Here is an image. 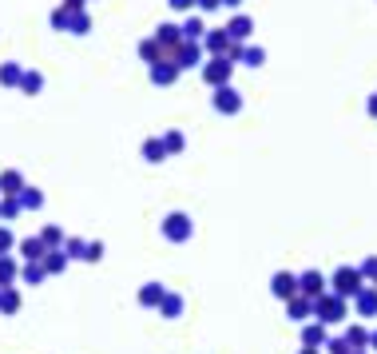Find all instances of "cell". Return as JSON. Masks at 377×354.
Masks as SVG:
<instances>
[{
    "label": "cell",
    "mask_w": 377,
    "mask_h": 354,
    "mask_svg": "<svg viewBox=\"0 0 377 354\" xmlns=\"http://www.w3.org/2000/svg\"><path fill=\"white\" fill-rule=\"evenodd\" d=\"M302 346H310V351H322V346H326V338H330V330H326V326H322V322H302Z\"/></svg>",
    "instance_id": "8fae6325"
},
{
    "label": "cell",
    "mask_w": 377,
    "mask_h": 354,
    "mask_svg": "<svg viewBox=\"0 0 377 354\" xmlns=\"http://www.w3.org/2000/svg\"><path fill=\"white\" fill-rule=\"evenodd\" d=\"M167 4H171L175 12H191L195 8V0H167Z\"/></svg>",
    "instance_id": "ee69618b"
},
{
    "label": "cell",
    "mask_w": 377,
    "mask_h": 354,
    "mask_svg": "<svg viewBox=\"0 0 377 354\" xmlns=\"http://www.w3.org/2000/svg\"><path fill=\"white\" fill-rule=\"evenodd\" d=\"M44 279H48L44 263H20V283H24V287H40Z\"/></svg>",
    "instance_id": "cb8c5ba5"
},
{
    "label": "cell",
    "mask_w": 377,
    "mask_h": 354,
    "mask_svg": "<svg viewBox=\"0 0 377 354\" xmlns=\"http://www.w3.org/2000/svg\"><path fill=\"white\" fill-rule=\"evenodd\" d=\"M16 279H20V259L0 255V290H4V287H12Z\"/></svg>",
    "instance_id": "d4e9b609"
},
{
    "label": "cell",
    "mask_w": 377,
    "mask_h": 354,
    "mask_svg": "<svg viewBox=\"0 0 377 354\" xmlns=\"http://www.w3.org/2000/svg\"><path fill=\"white\" fill-rule=\"evenodd\" d=\"M171 60L179 64V72H191V68H203L206 52H203V44H179L171 52Z\"/></svg>",
    "instance_id": "52a82bcc"
},
{
    "label": "cell",
    "mask_w": 377,
    "mask_h": 354,
    "mask_svg": "<svg viewBox=\"0 0 377 354\" xmlns=\"http://www.w3.org/2000/svg\"><path fill=\"white\" fill-rule=\"evenodd\" d=\"M354 310H358L362 319H377V287L365 283V287L354 295Z\"/></svg>",
    "instance_id": "4fadbf2b"
},
{
    "label": "cell",
    "mask_w": 377,
    "mask_h": 354,
    "mask_svg": "<svg viewBox=\"0 0 377 354\" xmlns=\"http://www.w3.org/2000/svg\"><path fill=\"white\" fill-rule=\"evenodd\" d=\"M298 354H322V351H310V346H302V351Z\"/></svg>",
    "instance_id": "c3c4849f"
},
{
    "label": "cell",
    "mask_w": 377,
    "mask_h": 354,
    "mask_svg": "<svg viewBox=\"0 0 377 354\" xmlns=\"http://www.w3.org/2000/svg\"><path fill=\"white\" fill-rule=\"evenodd\" d=\"M322 351H326V354H354V351H349V342L342 335H338V338H326V346H322Z\"/></svg>",
    "instance_id": "74e56055"
},
{
    "label": "cell",
    "mask_w": 377,
    "mask_h": 354,
    "mask_svg": "<svg viewBox=\"0 0 377 354\" xmlns=\"http://www.w3.org/2000/svg\"><path fill=\"white\" fill-rule=\"evenodd\" d=\"M179 76H183V72H179L175 60H159V64H151V84H155V88H171Z\"/></svg>",
    "instance_id": "7c38bea8"
},
{
    "label": "cell",
    "mask_w": 377,
    "mask_h": 354,
    "mask_svg": "<svg viewBox=\"0 0 377 354\" xmlns=\"http://www.w3.org/2000/svg\"><path fill=\"white\" fill-rule=\"evenodd\" d=\"M64 239H68V231H64L60 223H48V227H40V243H44L48 251H60V247H64Z\"/></svg>",
    "instance_id": "603a6c76"
},
{
    "label": "cell",
    "mask_w": 377,
    "mask_h": 354,
    "mask_svg": "<svg viewBox=\"0 0 377 354\" xmlns=\"http://www.w3.org/2000/svg\"><path fill=\"white\" fill-rule=\"evenodd\" d=\"M16 243H20V239L12 235V227H8V223H0V255H12V251H16Z\"/></svg>",
    "instance_id": "8d00e7d4"
},
{
    "label": "cell",
    "mask_w": 377,
    "mask_h": 354,
    "mask_svg": "<svg viewBox=\"0 0 377 354\" xmlns=\"http://www.w3.org/2000/svg\"><path fill=\"white\" fill-rule=\"evenodd\" d=\"M159 231H163L167 243H187L191 235H195V219H191L187 211H171V215H163Z\"/></svg>",
    "instance_id": "3957f363"
},
{
    "label": "cell",
    "mask_w": 377,
    "mask_h": 354,
    "mask_svg": "<svg viewBox=\"0 0 377 354\" xmlns=\"http://www.w3.org/2000/svg\"><path fill=\"white\" fill-rule=\"evenodd\" d=\"M330 279V295H338V299H346V303H354V295L365 287V279H362V271L354 267V263H342L334 274H326Z\"/></svg>",
    "instance_id": "6da1fadb"
},
{
    "label": "cell",
    "mask_w": 377,
    "mask_h": 354,
    "mask_svg": "<svg viewBox=\"0 0 377 354\" xmlns=\"http://www.w3.org/2000/svg\"><path fill=\"white\" fill-rule=\"evenodd\" d=\"M16 215H24L20 211V199L16 195H0V223H12Z\"/></svg>",
    "instance_id": "f546056e"
},
{
    "label": "cell",
    "mask_w": 377,
    "mask_h": 354,
    "mask_svg": "<svg viewBox=\"0 0 377 354\" xmlns=\"http://www.w3.org/2000/svg\"><path fill=\"white\" fill-rule=\"evenodd\" d=\"M310 315H314V322H322V326H330V322H349V303L326 290L322 299H314Z\"/></svg>",
    "instance_id": "7a4b0ae2"
},
{
    "label": "cell",
    "mask_w": 377,
    "mask_h": 354,
    "mask_svg": "<svg viewBox=\"0 0 377 354\" xmlns=\"http://www.w3.org/2000/svg\"><path fill=\"white\" fill-rule=\"evenodd\" d=\"M342 338L349 342V351H369V326H362V322H346Z\"/></svg>",
    "instance_id": "2e32d148"
},
{
    "label": "cell",
    "mask_w": 377,
    "mask_h": 354,
    "mask_svg": "<svg viewBox=\"0 0 377 354\" xmlns=\"http://www.w3.org/2000/svg\"><path fill=\"white\" fill-rule=\"evenodd\" d=\"M163 295H167V287H163L159 279H151V283L139 287V306H151V310H155V306L163 303Z\"/></svg>",
    "instance_id": "ffe728a7"
},
{
    "label": "cell",
    "mask_w": 377,
    "mask_h": 354,
    "mask_svg": "<svg viewBox=\"0 0 377 354\" xmlns=\"http://www.w3.org/2000/svg\"><path fill=\"white\" fill-rule=\"evenodd\" d=\"M326 290H330V279L318 271V267H310V271H302V274H298V295H306L310 303H314V299H322Z\"/></svg>",
    "instance_id": "5b68a950"
},
{
    "label": "cell",
    "mask_w": 377,
    "mask_h": 354,
    "mask_svg": "<svg viewBox=\"0 0 377 354\" xmlns=\"http://www.w3.org/2000/svg\"><path fill=\"white\" fill-rule=\"evenodd\" d=\"M179 32H183V44H203L206 20H203V17H187L183 24H179Z\"/></svg>",
    "instance_id": "ac0fdd59"
},
{
    "label": "cell",
    "mask_w": 377,
    "mask_h": 354,
    "mask_svg": "<svg viewBox=\"0 0 377 354\" xmlns=\"http://www.w3.org/2000/svg\"><path fill=\"white\" fill-rule=\"evenodd\" d=\"M369 354H377V330H369Z\"/></svg>",
    "instance_id": "bcb514c9"
},
{
    "label": "cell",
    "mask_w": 377,
    "mask_h": 354,
    "mask_svg": "<svg viewBox=\"0 0 377 354\" xmlns=\"http://www.w3.org/2000/svg\"><path fill=\"white\" fill-rule=\"evenodd\" d=\"M215 96H211V104H215V112L219 115H238L242 112V96H238L231 84H222V88H211Z\"/></svg>",
    "instance_id": "8992f818"
},
{
    "label": "cell",
    "mask_w": 377,
    "mask_h": 354,
    "mask_svg": "<svg viewBox=\"0 0 377 354\" xmlns=\"http://www.w3.org/2000/svg\"><path fill=\"white\" fill-rule=\"evenodd\" d=\"M151 40H155L159 48H163V60H171V52L183 44V32H179V24H159Z\"/></svg>",
    "instance_id": "30bf717a"
},
{
    "label": "cell",
    "mask_w": 377,
    "mask_h": 354,
    "mask_svg": "<svg viewBox=\"0 0 377 354\" xmlns=\"http://www.w3.org/2000/svg\"><path fill=\"white\" fill-rule=\"evenodd\" d=\"M195 8H199V12H219L222 0H195Z\"/></svg>",
    "instance_id": "7bdbcfd3"
},
{
    "label": "cell",
    "mask_w": 377,
    "mask_h": 354,
    "mask_svg": "<svg viewBox=\"0 0 377 354\" xmlns=\"http://www.w3.org/2000/svg\"><path fill=\"white\" fill-rule=\"evenodd\" d=\"M226 28V36L235 40V44H251V36H254V20L246 17V12H235V17L222 24Z\"/></svg>",
    "instance_id": "9c48e42d"
},
{
    "label": "cell",
    "mask_w": 377,
    "mask_h": 354,
    "mask_svg": "<svg viewBox=\"0 0 377 354\" xmlns=\"http://www.w3.org/2000/svg\"><path fill=\"white\" fill-rule=\"evenodd\" d=\"M238 4H242V0H222V8H231V12H235Z\"/></svg>",
    "instance_id": "7dc6e473"
},
{
    "label": "cell",
    "mask_w": 377,
    "mask_h": 354,
    "mask_svg": "<svg viewBox=\"0 0 377 354\" xmlns=\"http://www.w3.org/2000/svg\"><path fill=\"white\" fill-rule=\"evenodd\" d=\"M20 306H24V299H20V290L16 287L0 290V315H20Z\"/></svg>",
    "instance_id": "4316f807"
},
{
    "label": "cell",
    "mask_w": 377,
    "mask_h": 354,
    "mask_svg": "<svg viewBox=\"0 0 377 354\" xmlns=\"http://www.w3.org/2000/svg\"><path fill=\"white\" fill-rule=\"evenodd\" d=\"M64 255H68V263H72V259H79V263H84V251H88V239H76V235H72V239H64V247H60Z\"/></svg>",
    "instance_id": "d590c367"
},
{
    "label": "cell",
    "mask_w": 377,
    "mask_h": 354,
    "mask_svg": "<svg viewBox=\"0 0 377 354\" xmlns=\"http://www.w3.org/2000/svg\"><path fill=\"white\" fill-rule=\"evenodd\" d=\"M310 299H306V295H294V299H290V303H286V319L290 322H310L314 319V315H310Z\"/></svg>",
    "instance_id": "d6986e66"
},
{
    "label": "cell",
    "mask_w": 377,
    "mask_h": 354,
    "mask_svg": "<svg viewBox=\"0 0 377 354\" xmlns=\"http://www.w3.org/2000/svg\"><path fill=\"white\" fill-rule=\"evenodd\" d=\"M358 271H362V279H369V283H374V279H377V255H365Z\"/></svg>",
    "instance_id": "60d3db41"
},
{
    "label": "cell",
    "mask_w": 377,
    "mask_h": 354,
    "mask_svg": "<svg viewBox=\"0 0 377 354\" xmlns=\"http://www.w3.org/2000/svg\"><path fill=\"white\" fill-rule=\"evenodd\" d=\"M139 60H143V64H159V60H163V48H159L151 36H147V40L139 44Z\"/></svg>",
    "instance_id": "836d02e7"
},
{
    "label": "cell",
    "mask_w": 377,
    "mask_h": 354,
    "mask_svg": "<svg viewBox=\"0 0 377 354\" xmlns=\"http://www.w3.org/2000/svg\"><path fill=\"white\" fill-rule=\"evenodd\" d=\"M68 20H72V12H68V8H56V12H52V28H56V32H68Z\"/></svg>",
    "instance_id": "ab89813d"
},
{
    "label": "cell",
    "mask_w": 377,
    "mask_h": 354,
    "mask_svg": "<svg viewBox=\"0 0 377 354\" xmlns=\"http://www.w3.org/2000/svg\"><path fill=\"white\" fill-rule=\"evenodd\" d=\"M226 48H231L226 28H206V36H203V52L206 56H226Z\"/></svg>",
    "instance_id": "5bb4252c"
},
{
    "label": "cell",
    "mask_w": 377,
    "mask_h": 354,
    "mask_svg": "<svg viewBox=\"0 0 377 354\" xmlns=\"http://www.w3.org/2000/svg\"><path fill=\"white\" fill-rule=\"evenodd\" d=\"M365 112H369V115H374V120H377V92H374V96H369V100H365Z\"/></svg>",
    "instance_id": "f6af8a7d"
},
{
    "label": "cell",
    "mask_w": 377,
    "mask_h": 354,
    "mask_svg": "<svg viewBox=\"0 0 377 354\" xmlns=\"http://www.w3.org/2000/svg\"><path fill=\"white\" fill-rule=\"evenodd\" d=\"M235 60H226V56H206L203 60V80L211 84V88H222V84H231V76H235Z\"/></svg>",
    "instance_id": "277c9868"
},
{
    "label": "cell",
    "mask_w": 377,
    "mask_h": 354,
    "mask_svg": "<svg viewBox=\"0 0 377 354\" xmlns=\"http://www.w3.org/2000/svg\"><path fill=\"white\" fill-rule=\"evenodd\" d=\"M143 160H147V163H163V160H167V147H163V140H159V136L143 140Z\"/></svg>",
    "instance_id": "f1b7e54d"
},
{
    "label": "cell",
    "mask_w": 377,
    "mask_h": 354,
    "mask_svg": "<svg viewBox=\"0 0 377 354\" xmlns=\"http://www.w3.org/2000/svg\"><path fill=\"white\" fill-rule=\"evenodd\" d=\"M60 8H68V12L76 17V12H88V0H64Z\"/></svg>",
    "instance_id": "b9f144b4"
},
{
    "label": "cell",
    "mask_w": 377,
    "mask_h": 354,
    "mask_svg": "<svg viewBox=\"0 0 377 354\" xmlns=\"http://www.w3.org/2000/svg\"><path fill=\"white\" fill-rule=\"evenodd\" d=\"M16 251H20V259H24V263H40V259L48 255V247L40 243V235H28V239H20V243H16Z\"/></svg>",
    "instance_id": "e0dca14e"
},
{
    "label": "cell",
    "mask_w": 377,
    "mask_h": 354,
    "mask_svg": "<svg viewBox=\"0 0 377 354\" xmlns=\"http://www.w3.org/2000/svg\"><path fill=\"white\" fill-rule=\"evenodd\" d=\"M20 80H24V64L4 60V64H0V88H20Z\"/></svg>",
    "instance_id": "7402d4cb"
},
{
    "label": "cell",
    "mask_w": 377,
    "mask_h": 354,
    "mask_svg": "<svg viewBox=\"0 0 377 354\" xmlns=\"http://www.w3.org/2000/svg\"><path fill=\"white\" fill-rule=\"evenodd\" d=\"M20 92H28V96H40V92H44V76H40V72H32V68H24Z\"/></svg>",
    "instance_id": "4dcf8cb0"
},
{
    "label": "cell",
    "mask_w": 377,
    "mask_h": 354,
    "mask_svg": "<svg viewBox=\"0 0 377 354\" xmlns=\"http://www.w3.org/2000/svg\"><path fill=\"white\" fill-rule=\"evenodd\" d=\"M40 263H44L48 274H64V271H68V255H64V251H48Z\"/></svg>",
    "instance_id": "1f68e13d"
},
{
    "label": "cell",
    "mask_w": 377,
    "mask_h": 354,
    "mask_svg": "<svg viewBox=\"0 0 377 354\" xmlns=\"http://www.w3.org/2000/svg\"><path fill=\"white\" fill-rule=\"evenodd\" d=\"M155 310H159V315H163L167 322H175L179 315H183V310H187V299H183L179 290H167V295H163V303H159Z\"/></svg>",
    "instance_id": "9a60e30c"
},
{
    "label": "cell",
    "mask_w": 377,
    "mask_h": 354,
    "mask_svg": "<svg viewBox=\"0 0 377 354\" xmlns=\"http://www.w3.org/2000/svg\"><path fill=\"white\" fill-rule=\"evenodd\" d=\"M16 199H20V211H40L44 207V192H40V187H28V183H24V192L16 195Z\"/></svg>",
    "instance_id": "83f0119b"
},
{
    "label": "cell",
    "mask_w": 377,
    "mask_h": 354,
    "mask_svg": "<svg viewBox=\"0 0 377 354\" xmlns=\"http://www.w3.org/2000/svg\"><path fill=\"white\" fill-rule=\"evenodd\" d=\"M354 354H369V351H354Z\"/></svg>",
    "instance_id": "681fc988"
},
{
    "label": "cell",
    "mask_w": 377,
    "mask_h": 354,
    "mask_svg": "<svg viewBox=\"0 0 377 354\" xmlns=\"http://www.w3.org/2000/svg\"><path fill=\"white\" fill-rule=\"evenodd\" d=\"M20 192H24V176H20L16 167L0 171V195H20Z\"/></svg>",
    "instance_id": "484cf974"
},
{
    "label": "cell",
    "mask_w": 377,
    "mask_h": 354,
    "mask_svg": "<svg viewBox=\"0 0 377 354\" xmlns=\"http://www.w3.org/2000/svg\"><path fill=\"white\" fill-rule=\"evenodd\" d=\"M88 32H92V17L88 12H76L68 20V36H88Z\"/></svg>",
    "instance_id": "e575fe53"
},
{
    "label": "cell",
    "mask_w": 377,
    "mask_h": 354,
    "mask_svg": "<svg viewBox=\"0 0 377 354\" xmlns=\"http://www.w3.org/2000/svg\"><path fill=\"white\" fill-rule=\"evenodd\" d=\"M104 255H108V247H104V243H88V251H84V263H104Z\"/></svg>",
    "instance_id": "f35d334b"
},
{
    "label": "cell",
    "mask_w": 377,
    "mask_h": 354,
    "mask_svg": "<svg viewBox=\"0 0 377 354\" xmlns=\"http://www.w3.org/2000/svg\"><path fill=\"white\" fill-rule=\"evenodd\" d=\"M235 64H242V68H262L267 64V48H258V44H242L238 48V60Z\"/></svg>",
    "instance_id": "44dd1931"
},
{
    "label": "cell",
    "mask_w": 377,
    "mask_h": 354,
    "mask_svg": "<svg viewBox=\"0 0 377 354\" xmlns=\"http://www.w3.org/2000/svg\"><path fill=\"white\" fill-rule=\"evenodd\" d=\"M270 295H274L278 303H290V299L298 295V274L294 271H278L274 279H270Z\"/></svg>",
    "instance_id": "ba28073f"
},
{
    "label": "cell",
    "mask_w": 377,
    "mask_h": 354,
    "mask_svg": "<svg viewBox=\"0 0 377 354\" xmlns=\"http://www.w3.org/2000/svg\"><path fill=\"white\" fill-rule=\"evenodd\" d=\"M159 140H163V147H167V156H179V151H183V147H187V136H183V131H163V136H159Z\"/></svg>",
    "instance_id": "d6a6232c"
}]
</instances>
